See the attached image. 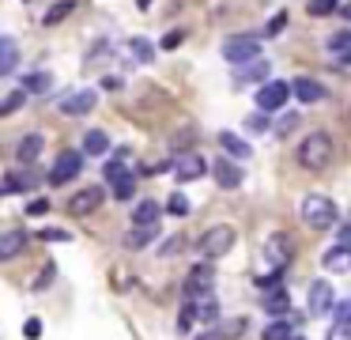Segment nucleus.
Segmentation results:
<instances>
[{"mask_svg":"<svg viewBox=\"0 0 351 340\" xmlns=\"http://www.w3.org/2000/svg\"><path fill=\"white\" fill-rule=\"evenodd\" d=\"M332 151H336V144H332V136L328 133H310V136H302V144H298V151H295V159H298V166H306V170H325L328 163H332Z\"/></svg>","mask_w":351,"mask_h":340,"instance_id":"nucleus-1","label":"nucleus"},{"mask_svg":"<svg viewBox=\"0 0 351 340\" xmlns=\"http://www.w3.org/2000/svg\"><path fill=\"white\" fill-rule=\"evenodd\" d=\"M298 216H302V223L313 227V231H328V227L340 223V208H336L328 196H321V193L302 196V204H298Z\"/></svg>","mask_w":351,"mask_h":340,"instance_id":"nucleus-2","label":"nucleus"},{"mask_svg":"<svg viewBox=\"0 0 351 340\" xmlns=\"http://www.w3.org/2000/svg\"><path fill=\"white\" fill-rule=\"evenodd\" d=\"M234 227L230 223H215V227H208L204 234L197 238V253L204 257V261H215V257H223V253H230L234 249Z\"/></svg>","mask_w":351,"mask_h":340,"instance_id":"nucleus-3","label":"nucleus"},{"mask_svg":"<svg viewBox=\"0 0 351 340\" xmlns=\"http://www.w3.org/2000/svg\"><path fill=\"white\" fill-rule=\"evenodd\" d=\"M215 287V261H200L189 269V276H185V299L189 302H200L208 299Z\"/></svg>","mask_w":351,"mask_h":340,"instance_id":"nucleus-4","label":"nucleus"},{"mask_svg":"<svg viewBox=\"0 0 351 340\" xmlns=\"http://www.w3.org/2000/svg\"><path fill=\"white\" fill-rule=\"evenodd\" d=\"M223 57L230 60V65H250V60H257L261 57V38H253V34H234V38H227L223 42Z\"/></svg>","mask_w":351,"mask_h":340,"instance_id":"nucleus-5","label":"nucleus"},{"mask_svg":"<svg viewBox=\"0 0 351 340\" xmlns=\"http://www.w3.org/2000/svg\"><path fill=\"white\" fill-rule=\"evenodd\" d=\"M102 201H106V193H102L99 185H87V189H80V193L69 196L64 212H69V216H76V219H84V216H91V212H99Z\"/></svg>","mask_w":351,"mask_h":340,"instance_id":"nucleus-6","label":"nucleus"},{"mask_svg":"<svg viewBox=\"0 0 351 340\" xmlns=\"http://www.w3.org/2000/svg\"><path fill=\"white\" fill-rule=\"evenodd\" d=\"M295 257V242H291V234H272V238L265 242V261L272 264L268 272H283L287 269V261Z\"/></svg>","mask_w":351,"mask_h":340,"instance_id":"nucleus-7","label":"nucleus"},{"mask_svg":"<svg viewBox=\"0 0 351 340\" xmlns=\"http://www.w3.org/2000/svg\"><path fill=\"white\" fill-rule=\"evenodd\" d=\"M287 95H291V83H283V80H268V83H261V91H257V110H261V113H276V110H283Z\"/></svg>","mask_w":351,"mask_h":340,"instance_id":"nucleus-8","label":"nucleus"},{"mask_svg":"<svg viewBox=\"0 0 351 340\" xmlns=\"http://www.w3.org/2000/svg\"><path fill=\"white\" fill-rule=\"evenodd\" d=\"M95 102H99V91H91V87L69 91V95L61 98V113H64V117H84V113L95 110Z\"/></svg>","mask_w":351,"mask_h":340,"instance_id":"nucleus-9","label":"nucleus"},{"mask_svg":"<svg viewBox=\"0 0 351 340\" xmlns=\"http://www.w3.org/2000/svg\"><path fill=\"white\" fill-rule=\"evenodd\" d=\"M336 295H332V284L328 280H313L310 284V314L313 317H325V314H332L336 310Z\"/></svg>","mask_w":351,"mask_h":340,"instance_id":"nucleus-10","label":"nucleus"},{"mask_svg":"<svg viewBox=\"0 0 351 340\" xmlns=\"http://www.w3.org/2000/svg\"><path fill=\"white\" fill-rule=\"evenodd\" d=\"M80 166H84V155H80V151H61V155L53 159V166H49V181H53V185L72 181L80 174Z\"/></svg>","mask_w":351,"mask_h":340,"instance_id":"nucleus-11","label":"nucleus"},{"mask_svg":"<svg viewBox=\"0 0 351 340\" xmlns=\"http://www.w3.org/2000/svg\"><path fill=\"white\" fill-rule=\"evenodd\" d=\"M212 178L219 181V189H238L242 185V166L230 163V155H215L212 159Z\"/></svg>","mask_w":351,"mask_h":340,"instance_id":"nucleus-12","label":"nucleus"},{"mask_svg":"<svg viewBox=\"0 0 351 340\" xmlns=\"http://www.w3.org/2000/svg\"><path fill=\"white\" fill-rule=\"evenodd\" d=\"M204 170H208V163H204V155H197V151H182V159L174 163V178L178 181H197V178H204Z\"/></svg>","mask_w":351,"mask_h":340,"instance_id":"nucleus-13","label":"nucleus"},{"mask_svg":"<svg viewBox=\"0 0 351 340\" xmlns=\"http://www.w3.org/2000/svg\"><path fill=\"white\" fill-rule=\"evenodd\" d=\"M291 95L302 106H310V102H321V98H325V87H321L313 76H295V80H291Z\"/></svg>","mask_w":351,"mask_h":340,"instance_id":"nucleus-14","label":"nucleus"},{"mask_svg":"<svg viewBox=\"0 0 351 340\" xmlns=\"http://www.w3.org/2000/svg\"><path fill=\"white\" fill-rule=\"evenodd\" d=\"M268 60L265 57H257V60H250V65H238L234 68V83L242 87V83H268Z\"/></svg>","mask_w":351,"mask_h":340,"instance_id":"nucleus-15","label":"nucleus"},{"mask_svg":"<svg viewBox=\"0 0 351 340\" xmlns=\"http://www.w3.org/2000/svg\"><path fill=\"white\" fill-rule=\"evenodd\" d=\"M34 185H38L34 170H12V174H4V185H0V193H4V196H12V193H31Z\"/></svg>","mask_w":351,"mask_h":340,"instance_id":"nucleus-16","label":"nucleus"},{"mask_svg":"<svg viewBox=\"0 0 351 340\" xmlns=\"http://www.w3.org/2000/svg\"><path fill=\"white\" fill-rule=\"evenodd\" d=\"M162 216H167V212H162V204L147 196V201H140L136 212H132V227H159Z\"/></svg>","mask_w":351,"mask_h":340,"instance_id":"nucleus-17","label":"nucleus"},{"mask_svg":"<svg viewBox=\"0 0 351 340\" xmlns=\"http://www.w3.org/2000/svg\"><path fill=\"white\" fill-rule=\"evenodd\" d=\"M27 242H31V238H27V231H19V227L4 231V234H0V261H12V257H19Z\"/></svg>","mask_w":351,"mask_h":340,"instance_id":"nucleus-18","label":"nucleus"},{"mask_svg":"<svg viewBox=\"0 0 351 340\" xmlns=\"http://www.w3.org/2000/svg\"><path fill=\"white\" fill-rule=\"evenodd\" d=\"M321 264H325L328 272H336V276H343V272H351V246H332V249H325V257H321Z\"/></svg>","mask_w":351,"mask_h":340,"instance_id":"nucleus-19","label":"nucleus"},{"mask_svg":"<svg viewBox=\"0 0 351 340\" xmlns=\"http://www.w3.org/2000/svg\"><path fill=\"white\" fill-rule=\"evenodd\" d=\"M42 148H46V140H42V133H27L23 140L16 144V159H19V163H34V159L42 155Z\"/></svg>","mask_w":351,"mask_h":340,"instance_id":"nucleus-20","label":"nucleus"},{"mask_svg":"<svg viewBox=\"0 0 351 340\" xmlns=\"http://www.w3.org/2000/svg\"><path fill=\"white\" fill-rule=\"evenodd\" d=\"M215 140H219V148L227 151L230 159H242V163H245V159L253 155V148H250V144H245V140H242V136H238V133H219V136H215Z\"/></svg>","mask_w":351,"mask_h":340,"instance_id":"nucleus-21","label":"nucleus"},{"mask_svg":"<svg viewBox=\"0 0 351 340\" xmlns=\"http://www.w3.org/2000/svg\"><path fill=\"white\" fill-rule=\"evenodd\" d=\"M261 306H265V314L272 317H283L291 310V295L283 291V287H272V291H265V299H261Z\"/></svg>","mask_w":351,"mask_h":340,"instance_id":"nucleus-22","label":"nucleus"},{"mask_svg":"<svg viewBox=\"0 0 351 340\" xmlns=\"http://www.w3.org/2000/svg\"><path fill=\"white\" fill-rule=\"evenodd\" d=\"M19 65V49H16V38L4 34L0 38V76H12Z\"/></svg>","mask_w":351,"mask_h":340,"instance_id":"nucleus-23","label":"nucleus"},{"mask_svg":"<svg viewBox=\"0 0 351 340\" xmlns=\"http://www.w3.org/2000/svg\"><path fill=\"white\" fill-rule=\"evenodd\" d=\"M155 234H159V227H132V231L125 234V246L129 249H147L155 242Z\"/></svg>","mask_w":351,"mask_h":340,"instance_id":"nucleus-24","label":"nucleus"},{"mask_svg":"<svg viewBox=\"0 0 351 340\" xmlns=\"http://www.w3.org/2000/svg\"><path fill=\"white\" fill-rule=\"evenodd\" d=\"M245 329H250V321H245V317H223V321L215 325L219 340H238V337H245Z\"/></svg>","mask_w":351,"mask_h":340,"instance_id":"nucleus-25","label":"nucleus"},{"mask_svg":"<svg viewBox=\"0 0 351 340\" xmlns=\"http://www.w3.org/2000/svg\"><path fill=\"white\" fill-rule=\"evenodd\" d=\"M197 317L208 325V329H215V325L223 321V317H219V302H215V295H208V299H200V302H197Z\"/></svg>","mask_w":351,"mask_h":340,"instance_id":"nucleus-26","label":"nucleus"},{"mask_svg":"<svg viewBox=\"0 0 351 340\" xmlns=\"http://www.w3.org/2000/svg\"><path fill=\"white\" fill-rule=\"evenodd\" d=\"M84 151H87V155H102V151H110V136L102 133V128H87Z\"/></svg>","mask_w":351,"mask_h":340,"instance_id":"nucleus-27","label":"nucleus"},{"mask_svg":"<svg viewBox=\"0 0 351 340\" xmlns=\"http://www.w3.org/2000/svg\"><path fill=\"white\" fill-rule=\"evenodd\" d=\"M295 337V329H291V321H283V317H272V321L265 325V332H261V340H291Z\"/></svg>","mask_w":351,"mask_h":340,"instance_id":"nucleus-28","label":"nucleus"},{"mask_svg":"<svg viewBox=\"0 0 351 340\" xmlns=\"http://www.w3.org/2000/svg\"><path fill=\"white\" fill-rule=\"evenodd\" d=\"M49 87H53V76H49V72H34V76H27V80H23L27 95H46Z\"/></svg>","mask_w":351,"mask_h":340,"instance_id":"nucleus-29","label":"nucleus"},{"mask_svg":"<svg viewBox=\"0 0 351 340\" xmlns=\"http://www.w3.org/2000/svg\"><path fill=\"white\" fill-rule=\"evenodd\" d=\"M193 321H200V317H197V302L185 299L182 314H178V332H182V337H189V332H193Z\"/></svg>","mask_w":351,"mask_h":340,"instance_id":"nucleus-30","label":"nucleus"},{"mask_svg":"<svg viewBox=\"0 0 351 340\" xmlns=\"http://www.w3.org/2000/svg\"><path fill=\"white\" fill-rule=\"evenodd\" d=\"M189 208H193V204H189V196H185L182 189H178V193H170V201H167V216L185 219V216H189Z\"/></svg>","mask_w":351,"mask_h":340,"instance_id":"nucleus-31","label":"nucleus"},{"mask_svg":"<svg viewBox=\"0 0 351 340\" xmlns=\"http://www.w3.org/2000/svg\"><path fill=\"white\" fill-rule=\"evenodd\" d=\"M129 49H132V57H136L140 65H147V60L155 57V45L147 42V38H129Z\"/></svg>","mask_w":351,"mask_h":340,"instance_id":"nucleus-32","label":"nucleus"},{"mask_svg":"<svg viewBox=\"0 0 351 340\" xmlns=\"http://www.w3.org/2000/svg\"><path fill=\"white\" fill-rule=\"evenodd\" d=\"M328 53H340V60L351 57V30H340V34L328 38Z\"/></svg>","mask_w":351,"mask_h":340,"instance_id":"nucleus-33","label":"nucleus"},{"mask_svg":"<svg viewBox=\"0 0 351 340\" xmlns=\"http://www.w3.org/2000/svg\"><path fill=\"white\" fill-rule=\"evenodd\" d=\"M332 325H336V329H348V332H351V299H340V302H336Z\"/></svg>","mask_w":351,"mask_h":340,"instance_id":"nucleus-34","label":"nucleus"},{"mask_svg":"<svg viewBox=\"0 0 351 340\" xmlns=\"http://www.w3.org/2000/svg\"><path fill=\"white\" fill-rule=\"evenodd\" d=\"M72 8H76L72 0H61V4H53V8H49V12H46V19H42V23H46V27H57V23H61L64 15L72 12Z\"/></svg>","mask_w":351,"mask_h":340,"instance_id":"nucleus-35","label":"nucleus"},{"mask_svg":"<svg viewBox=\"0 0 351 340\" xmlns=\"http://www.w3.org/2000/svg\"><path fill=\"white\" fill-rule=\"evenodd\" d=\"M110 189H114V196H117V201H132V193H136V178H132V174H129V178L114 181V185H110Z\"/></svg>","mask_w":351,"mask_h":340,"instance_id":"nucleus-36","label":"nucleus"},{"mask_svg":"<svg viewBox=\"0 0 351 340\" xmlns=\"http://www.w3.org/2000/svg\"><path fill=\"white\" fill-rule=\"evenodd\" d=\"M185 246H189V238H185V234H170V238H167V246H162L159 253H162V257H174V253H182Z\"/></svg>","mask_w":351,"mask_h":340,"instance_id":"nucleus-37","label":"nucleus"},{"mask_svg":"<svg viewBox=\"0 0 351 340\" xmlns=\"http://www.w3.org/2000/svg\"><path fill=\"white\" fill-rule=\"evenodd\" d=\"M129 178V166H125V159H114V163H106V181L114 185V181Z\"/></svg>","mask_w":351,"mask_h":340,"instance_id":"nucleus-38","label":"nucleus"},{"mask_svg":"<svg viewBox=\"0 0 351 340\" xmlns=\"http://www.w3.org/2000/svg\"><path fill=\"white\" fill-rule=\"evenodd\" d=\"M306 8H310V15H332L336 8H343V4L340 0H310Z\"/></svg>","mask_w":351,"mask_h":340,"instance_id":"nucleus-39","label":"nucleus"},{"mask_svg":"<svg viewBox=\"0 0 351 340\" xmlns=\"http://www.w3.org/2000/svg\"><path fill=\"white\" fill-rule=\"evenodd\" d=\"M23 98H27V91H12V95L4 98V106H0V117H8V113H16L19 106H23Z\"/></svg>","mask_w":351,"mask_h":340,"instance_id":"nucleus-40","label":"nucleus"},{"mask_svg":"<svg viewBox=\"0 0 351 340\" xmlns=\"http://www.w3.org/2000/svg\"><path fill=\"white\" fill-rule=\"evenodd\" d=\"M283 27H287V12H276L272 19H268V27H265V38H276Z\"/></svg>","mask_w":351,"mask_h":340,"instance_id":"nucleus-41","label":"nucleus"},{"mask_svg":"<svg viewBox=\"0 0 351 340\" xmlns=\"http://www.w3.org/2000/svg\"><path fill=\"white\" fill-rule=\"evenodd\" d=\"M185 42V30H170V34H162V49H178V45H182Z\"/></svg>","mask_w":351,"mask_h":340,"instance_id":"nucleus-42","label":"nucleus"},{"mask_svg":"<svg viewBox=\"0 0 351 340\" xmlns=\"http://www.w3.org/2000/svg\"><path fill=\"white\" fill-rule=\"evenodd\" d=\"M53 264H42V276L38 280H34V291H42V287H49V284H53Z\"/></svg>","mask_w":351,"mask_h":340,"instance_id":"nucleus-43","label":"nucleus"},{"mask_svg":"<svg viewBox=\"0 0 351 340\" xmlns=\"http://www.w3.org/2000/svg\"><path fill=\"white\" fill-rule=\"evenodd\" d=\"M245 128H250V133H265V128H268L265 113H250V117H245Z\"/></svg>","mask_w":351,"mask_h":340,"instance_id":"nucleus-44","label":"nucleus"},{"mask_svg":"<svg viewBox=\"0 0 351 340\" xmlns=\"http://www.w3.org/2000/svg\"><path fill=\"white\" fill-rule=\"evenodd\" d=\"M295 125H298V113H283V117H280V125H276V133H280V136H287Z\"/></svg>","mask_w":351,"mask_h":340,"instance_id":"nucleus-45","label":"nucleus"},{"mask_svg":"<svg viewBox=\"0 0 351 340\" xmlns=\"http://www.w3.org/2000/svg\"><path fill=\"white\" fill-rule=\"evenodd\" d=\"M42 242H69V231H61V227H46V231H42Z\"/></svg>","mask_w":351,"mask_h":340,"instance_id":"nucleus-46","label":"nucleus"},{"mask_svg":"<svg viewBox=\"0 0 351 340\" xmlns=\"http://www.w3.org/2000/svg\"><path fill=\"white\" fill-rule=\"evenodd\" d=\"M23 337H27V340H38V337H42V321H38V317H31V321L23 325Z\"/></svg>","mask_w":351,"mask_h":340,"instance_id":"nucleus-47","label":"nucleus"},{"mask_svg":"<svg viewBox=\"0 0 351 340\" xmlns=\"http://www.w3.org/2000/svg\"><path fill=\"white\" fill-rule=\"evenodd\" d=\"M46 212H49V201H42V196L27 204V216H46Z\"/></svg>","mask_w":351,"mask_h":340,"instance_id":"nucleus-48","label":"nucleus"},{"mask_svg":"<svg viewBox=\"0 0 351 340\" xmlns=\"http://www.w3.org/2000/svg\"><path fill=\"white\" fill-rule=\"evenodd\" d=\"M102 87H106V91H117V87H121V80H117V76H106V80H102Z\"/></svg>","mask_w":351,"mask_h":340,"instance_id":"nucleus-49","label":"nucleus"},{"mask_svg":"<svg viewBox=\"0 0 351 340\" xmlns=\"http://www.w3.org/2000/svg\"><path fill=\"white\" fill-rule=\"evenodd\" d=\"M328 340H351V337H348V329H336V332H328Z\"/></svg>","mask_w":351,"mask_h":340,"instance_id":"nucleus-50","label":"nucleus"},{"mask_svg":"<svg viewBox=\"0 0 351 340\" xmlns=\"http://www.w3.org/2000/svg\"><path fill=\"white\" fill-rule=\"evenodd\" d=\"M197 340H219V332H215V329H208L204 337H197Z\"/></svg>","mask_w":351,"mask_h":340,"instance_id":"nucleus-51","label":"nucleus"},{"mask_svg":"<svg viewBox=\"0 0 351 340\" xmlns=\"http://www.w3.org/2000/svg\"><path fill=\"white\" fill-rule=\"evenodd\" d=\"M340 15H343V19H348V23H351V0H348V4H343V8H340Z\"/></svg>","mask_w":351,"mask_h":340,"instance_id":"nucleus-52","label":"nucleus"},{"mask_svg":"<svg viewBox=\"0 0 351 340\" xmlns=\"http://www.w3.org/2000/svg\"><path fill=\"white\" fill-rule=\"evenodd\" d=\"M136 8H140V12H147V8H152V0H136Z\"/></svg>","mask_w":351,"mask_h":340,"instance_id":"nucleus-53","label":"nucleus"},{"mask_svg":"<svg viewBox=\"0 0 351 340\" xmlns=\"http://www.w3.org/2000/svg\"><path fill=\"white\" fill-rule=\"evenodd\" d=\"M291 340H306V337H302V332H295V337H291Z\"/></svg>","mask_w":351,"mask_h":340,"instance_id":"nucleus-54","label":"nucleus"},{"mask_svg":"<svg viewBox=\"0 0 351 340\" xmlns=\"http://www.w3.org/2000/svg\"><path fill=\"white\" fill-rule=\"evenodd\" d=\"M343 65H351V57H343Z\"/></svg>","mask_w":351,"mask_h":340,"instance_id":"nucleus-55","label":"nucleus"},{"mask_svg":"<svg viewBox=\"0 0 351 340\" xmlns=\"http://www.w3.org/2000/svg\"><path fill=\"white\" fill-rule=\"evenodd\" d=\"M348 113H351V110H348Z\"/></svg>","mask_w":351,"mask_h":340,"instance_id":"nucleus-56","label":"nucleus"}]
</instances>
